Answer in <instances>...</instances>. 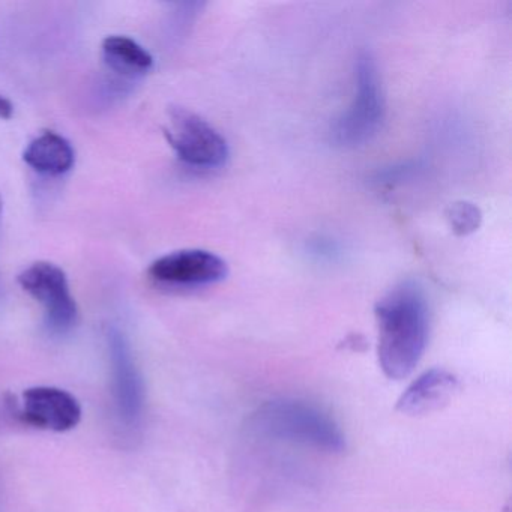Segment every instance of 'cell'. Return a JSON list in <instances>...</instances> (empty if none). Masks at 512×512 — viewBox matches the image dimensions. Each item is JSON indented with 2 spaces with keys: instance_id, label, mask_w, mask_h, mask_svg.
I'll return each mask as SVG.
<instances>
[{
  "instance_id": "cell-5",
  "label": "cell",
  "mask_w": 512,
  "mask_h": 512,
  "mask_svg": "<svg viewBox=\"0 0 512 512\" xmlns=\"http://www.w3.org/2000/svg\"><path fill=\"white\" fill-rule=\"evenodd\" d=\"M19 284L43 305L47 326L53 332L65 334L76 326L79 308L64 269L55 263L35 262L19 275Z\"/></svg>"
},
{
  "instance_id": "cell-8",
  "label": "cell",
  "mask_w": 512,
  "mask_h": 512,
  "mask_svg": "<svg viewBox=\"0 0 512 512\" xmlns=\"http://www.w3.org/2000/svg\"><path fill=\"white\" fill-rule=\"evenodd\" d=\"M19 416L40 430L65 433L82 419V406L71 392L56 386H34L22 395Z\"/></svg>"
},
{
  "instance_id": "cell-14",
  "label": "cell",
  "mask_w": 512,
  "mask_h": 512,
  "mask_svg": "<svg viewBox=\"0 0 512 512\" xmlns=\"http://www.w3.org/2000/svg\"><path fill=\"white\" fill-rule=\"evenodd\" d=\"M2 209H4V206H2V199H0V220H2Z\"/></svg>"
},
{
  "instance_id": "cell-13",
  "label": "cell",
  "mask_w": 512,
  "mask_h": 512,
  "mask_svg": "<svg viewBox=\"0 0 512 512\" xmlns=\"http://www.w3.org/2000/svg\"><path fill=\"white\" fill-rule=\"evenodd\" d=\"M14 115V106L8 98L2 97L0 95V119H4V121H10Z\"/></svg>"
},
{
  "instance_id": "cell-4",
  "label": "cell",
  "mask_w": 512,
  "mask_h": 512,
  "mask_svg": "<svg viewBox=\"0 0 512 512\" xmlns=\"http://www.w3.org/2000/svg\"><path fill=\"white\" fill-rule=\"evenodd\" d=\"M169 145L184 163L199 169H217L229 158L226 139L205 119L184 107L169 110V124L164 128Z\"/></svg>"
},
{
  "instance_id": "cell-12",
  "label": "cell",
  "mask_w": 512,
  "mask_h": 512,
  "mask_svg": "<svg viewBox=\"0 0 512 512\" xmlns=\"http://www.w3.org/2000/svg\"><path fill=\"white\" fill-rule=\"evenodd\" d=\"M449 226L455 235L467 236L476 232L481 226L482 214L478 206L470 202H457L449 206L446 212Z\"/></svg>"
},
{
  "instance_id": "cell-3",
  "label": "cell",
  "mask_w": 512,
  "mask_h": 512,
  "mask_svg": "<svg viewBox=\"0 0 512 512\" xmlns=\"http://www.w3.org/2000/svg\"><path fill=\"white\" fill-rule=\"evenodd\" d=\"M385 118V98L379 71L370 55L356 62V94L352 106L335 122L332 136L338 145L359 146L376 136Z\"/></svg>"
},
{
  "instance_id": "cell-2",
  "label": "cell",
  "mask_w": 512,
  "mask_h": 512,
  "mask_svg": "<svg viewBox=\"0 0 512 512\" xmlns=\"http://www.w3.org/2000/svg\"><path fill=\"white\" fill-rule=\"evenodd\" d=\"M262 436L298 443L326 452H341L346 439L337 422L305 401L272 400L259 407L251 419Z\"/></svg>"
},
{
  "instance_id": "cell-1",
  "label": "cell",
  "mask_w": 512,
  "mask_h": 512,
  "mask_svg": "<svg viewBox=\"0 0 512 512\" xmlns=\"http://www.w3.org/2000/svg\"><path fill=\"white\" fill-rule=\"evenodd\" d=\"M374 314L380 368L389 379H406L427 347L430 316L424 290L415 281H403L377 302Z\"/></svg>"
},
{
  "instance_id": "cell-10",
  "label": "cell",
  "mask_w": 512,
  "mask_h": 512,
  "mask_svg": "<svg viewBox=\"0 0 512 512\" xmlns=\"http://www.w3.org/2000/svg\"><path fill=\"white\" fill-rule=\"evenodd\" d=\"M23 160L35 172L58 176L73 169L76 154L65 137L46 131L29 143L23 152Z\"/></svg>"
},
{
  "instance_id": "cell-6",
  "label": "cell",
  "mask_w": 512,
  "mask_h": 512,
  "mask_svg": "<svg viewBox=\"0 0 512 512\" xmlns=\"http://www.w3.org/2000/svg\"><path fill=\"white\" fill-rule=\"evenodd\" d=\"M109 355L116 415L122 424L133 427L143 416L145 386L127 340L116 329L109 334Z\"/></svg>"
},
{
  "instance_id": "cell-7",
  "label": "cell",
  "mask_w": 512,
  "mask_h": 512,
  "mask_svg": "<svg viewBox=\"0 0 512 512\" xmlns=\"http://www.w3.org/2000/svg\"><path fill=\"white\" fill-rule=\"evenodd\" d=\"M227 263L206 250H181L166 254L149 266L152 280L167 286L199 287L227 277Z\"/></svg>"
},
{
  "instance_id": "cell-11",
  "label": "cell",
  "mask_w": 512,
  "mask_h": 512,
  "mask_svg": "<svg viewBox=\"0 0 512 512\" xmlns=\"http://www.w3.org/2000/svg\"><path fill=\"white\" fill-rule=\"evenodd\" d=\"M103 55L112 70L125 76H137L151 70L154 58L137 41L112 35L103 41Z\"/></svg>"
},
{
  "instance_id": "cell-9",
  "label": "cell",
  "mask_w": 512,
  "mask_h": 512,
  "mask_svg": "<svg viewBox=\"0 0 512 512\" xmlns=\"http://www.w3.org/2000/svg\"><path fill=\"white\" fill-rule=\"evenodd\" d=\"M457 389L458 380L454 374L433 368L407 386L398 398L397 410L409 416L427 415L446 406Z\"/></svg>"
}]
</instances>
